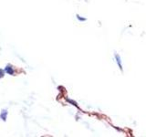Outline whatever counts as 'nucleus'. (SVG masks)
<instances>
[{"label": "nucleus", "instance_id": "f257e3e1", "mask_svg": "<svg viewBox=\"0 0 146 137\" xmlns=\"http://www.w3.org/2000/svg\"><path fill=\"white\" fill-rule=\"evenodd\" d=\"M114 59H115V62L117 64V66L119 67L121 71H123V66H122V61H121V58L118 53L114 54Z\"/></svg>", "mask_w": 146, "mask_h": 137}, {"label": "nucleus", "instance_id": "f03ea898", "mask_svg": "<svg viewBox=\"0 0 146 137\" xmlns=\"http://www.w3.org/2000/svg\"><path fill=\"white\" fill-rule=\"evenodd\" d=\"M5 71H6L9 75H13L14 74V68L10 65H7L6 68H5Z\"/></svg>", "mask_w": 146, "mask_h": 137}, {"label": "nucleus", "instance_id": "7ed1b4c3", "mask_svg": "<svg viewBox=\"0 0 146 137\" xmlns=\"http://www.w3.org/2000/svg\"><path fill=\"white\" fill-rule=\"evenodd\" d=\"M66 100L67 102L70 103V104H71L72 106H75L76 108H78V109H80V106L78 105V103H77V102H75V100H71V99H68V98H67L66 99Z\"/></svg>", "mask_w": 146, "mask_h": 137}, {"label": "nucleus", "instance_id": "20e7f679", "mask_svg": "<svg viewBox=\"0 0 146 137\" xmlns=\"http://www.w3.org/2000/svg\"><path fill=\"white\" fill-rule=\"evenodd\" d=\"M7 110H3L2 112H1V114H0V118H1L3 121H6V120H7Z\"/></svg>", "mask_w": 146, "mask_h": 137}, {"label": "nucleus", "instance_id": "39448f33", "mask_svg": "<svg viewBox=\"0 0 146 137\" xmlns=\"http://www.w3.org/2000/svg\"><path fill=\"white\" fill-rule=\"evenodd\" d=\"M76 18L78 20H79L80 22H85L86 20H87V18L86 17H81V16H80V15H76Z\"/></svg>", "mask_w": 146, "mask_h": 137}, {"label": "nucleus", "instance_id": "423d86ee", "mask_svg": "<svg viewBox=\"0 0 146 137\" xmlns=\"http://www.w3.org/2000/svg\"><path fill=\"white\" fill-rule=\"evenodd\" d=\"M4 76V71L2 70H0V78H2Z\"/></svg>", "mask_w": 146, "mask_h": 137}]
</instances>
